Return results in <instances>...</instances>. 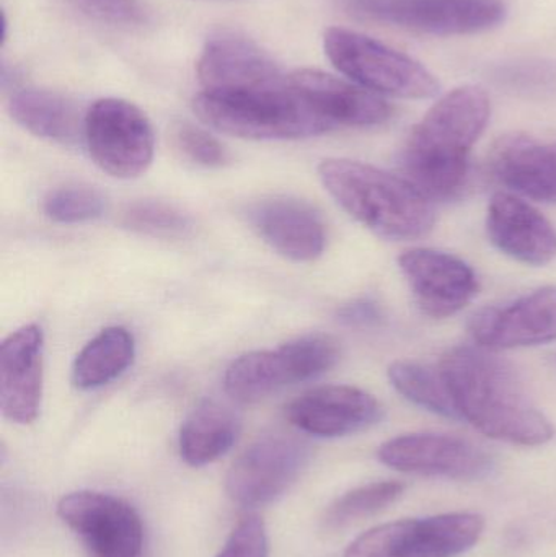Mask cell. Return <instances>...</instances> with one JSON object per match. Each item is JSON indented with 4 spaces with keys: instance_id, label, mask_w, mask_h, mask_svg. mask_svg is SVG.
<instances>
[{
    "instance_id": "1",
    "label": "cell",
    "mask_w": 556,
    "mask_h": 557,
    "mask_svg": "<svg viewBox=\"0 0 556 557\" xmlns=\"http://www.w3.org/2000/svg\"><path fill=\"white\" fill-rule=\"evenodd\" d=\"M440 370L459 419L486 437L524 447L554 437L551 421L529 398L516 370L490 349L454 347L444 354Z\"/></svg>"
},
{
    "instance_id": "2",
    "label": "cell",
    "mask_w": 556,
    "mask_h": 557,
    "mask_svg": "<svg viewBox=\"0 0 556 557\" xmlns=\"http://www.w3.org/2000/svg\"><path fill=\"white\" fill-rule=\"evenodd\" d=\"M492 114L489 94L464 85L444 95L413 127L400 152V169L421 195L450 201L466 188L470 152Z\"/></svg>"
},
{
    "instance_id": "3",
    "label": "cell",
    "mask_w": 556,
    "mask_h": 557,
    "mask_svg": "<svg viewBox=\"0 0 556 557\" xmlns=\"http://www.w3.org/2000/svg\"><path fill=\"white\" fill-rule=\"evenodd\" d=\"M319 178L353 219L387 240H417L430 234L436 221L430 199L408 180L368 163L323 160Z\"/></svg>"
},
{
    "instance_id": "4",
    "label": "cell",
    "mask_w": 556,
    "mask_h": 557,
    "mask_svg": "<svg viewBox=\"0 0 556 557\" xmlns=\"http://www.w3.org/2000/svg\"><path fill=\"white\" fill-rule=\"evenodd\" d=\"M202 123L219 133L250 140H294L333 127L287 84L250 91H201L193 101Z\"/></svg>"
},
{
    "instance_id": "5",
    "label": "cell",
    "mask_w": 556,
    "mask_h": 557,
    "mask_svg": "<svg viewBox=\"0 0 556 557\" xmlns=\"http://www.w3.org/2000/svg\"><path fill=\"white\" fill-rule=\"evenodd\" d=\"M323 48L345 77L372 94L407 100L440 94V82L421 62L362 33L333 26L323 36Z\"/></svg>"
},
{
    "instance_id": "6",
    "label": "cell",
    "mask_w": 556,
    "mask_h": 557,
    "mask_svg": "<svg viewBox=\"0 0 556 557\" xmlns=\"http://www.w3.org/2000/svg\"><path fill=\"white\" fill-rule=\"evenodd\" d=\"M338 359L339 347L333 337H297L277 349L255 350L235 359L224 375L225 393L232 401H261L286 386L323 375Z\"/></svg>"
},
{
    "instance_id": "7",
    "label": "cell",
    "mask_w": 556,
    "mask_h": 557,
    "mask_svg": "<svg viewBox=\"0 0 556 557\" xmlns=\"http://www.w3.org/2000/svg\"><path fill=\"white\" fill-rule=\"evenodd\" d=\"M483 529L485 520L472 512L397 520L362 533L345 557H456L477 545Z\"/></svg>"
},
{
    "instance_id": "8",
    "label": "cell",
    "mask_w": 556,
    "mask_h": 557,
    "mask_svg": "<svg viewBox=\"0 0 556 557\" xmlns=\"http://www.w3.org/2000/svg\"><path fill=\"white\" fill-rule=\"evenodd\" d=\"M359 18L433 36L475 35L505 22L503 0H336Z\"/></svg>"
},
{
    "instance_id": "9",
    "label": "cell",
    "mask_w": 556,
    "mask_h": 557,
    "mask_svg": "<svg viewBox=\"0 0 556 557\" xmlns=\"http://www.w3.org/2000/svg\"><path fill=\"white\" fill-rule=\"evenodd\" d=\"M85 143L94 162L114 178L143 175L153 159L156 136L140 108L121 98H101L84 120Z\"/></svg>"
},
{
    "instance_id": "10",
    "label": "cell",
    "mask_w": 556,
    "mask_h": 557,
    "mask_svg": "<svg viewBox=\"0 0 556 557\" xmlns=\"http://www.w3.org/2000/svg\"><path fill=\"white\" fill-rule=\"evenodd\" d=\"M309 460V445L300 438L286 434L264 435L234 461L225 490L238 506H268L299 480Z\"/></svg>"
},
{
    "instance_id": "11",
    "label": "cell",
    "mask_w": 556,
    "mask_h": 557,
    "mask_svg": "<svg viewBox=\"0 0 556 557\" xmlns=\"http://www.w3.org/2000/svg\"><path fill=\"white\" fill-rule=\"evenodd\" d=\"M58 516L94 557L143 555V520L121 497L97 491L71 493L59 500Z\"/></svg>"
},
{
    "instance_id": "12",
    "label": "cell",
    "mask_w": 556,
    "mask_h": 557,
    "mask_svg": "<svg viewBox=\"0 0 556 557\" xmlns=\"http://www.w3.org/2000/svg\"><path fill=\"white\" fill-rule=\"evenodd\" d=\"M379 460L401 473L449 480H480L492 471L489 451L466 438L446 434H407L385 442Z\"/></svg>"
},
{
    "instance_id": "13",
    "label": "cell",
    "mask_w": 556,
    "mask_h": 557,
    "mask_svg": "<svg viewBox=\"0 0 556 557\" xmlns=\"http://www.w3.org/2000/svg\"><path fill=\"white\" fill-rule=\"evenodd\" d=\"M473 341L490 350L541 346L556 341V287L539 288L506 307L477 311L469 323Z\"/></svg>"
},
{
    "instance_id": "14",
    "label": "cell",
    "mask_w": 556,
    "mask_h": 557,
    "mask_svg": "<svg viewBox=\"0 0 556 557\" xmlns=\"http://www.w3.org/2000/svg\"><path fill=\"white\" fill-rule=\"evenodd\" d=\"M205 91H250L287 84L273 59L251 39L232 32L212 35L198 61Z\"/></svg>"
},
{
    "instance_id": "15",
    "label": "cell",
    "mask_w": 556,
    "mask_h": 557,
    "mask_svg": "<svg viewBox=\"0 0 556 557\" xmlns=\"http://www.w3.org/2000/svg\"><path fill=\"white\" fill-rule=\"evenodd\" d=\"M398 263L418 307L428 317H453L479 292L472 268L453 255L420 248L401 255Z\"/></svg>"
},
{
    "instance_id": "16",
    "label": "cell",
    "mask_w": 556,
    "mask_h": 557,
    "mask_svg": "<svg viewBox=\"0 0 556 557\" xmlns=\"http://www.w3.org/2000/svg\"><path fill=\"white\" fill-rule=\"evenodd\" d=\"M286 418L306 434L336 438L378 424L382 419V406L374 396L355 386L326 385L291 401Z\"/></svg>"
},
{
    "instance_id": "17",
    "label": "cell",
    "mask_w": 556,
    "mask_h": 557,
    "mask_svg": "<svg viewBox=\"0 0 556 557\" xmlns=\"http://www.w3.org/2000/svg\"><path fill=\"white\" fill-rule=\"evenodd\" d=\"M45 336L38 324H25L0 346V409L15 424H32L42 398Z\"/></svg>"
},
{
    "instance_id": "18",
    "label": "cell",
    "mask_w": 556,
    "mask_h": 557,
    "mask_svg": "<svg viewBox=\"0 0 556 557\" xmlns=\"http://www.w3.org/2000/svg\"><path fill=\"white\" fill-rule=\"evenodd\" d=\"M289 84L333 129L379 126L391 120L392 107L381 95L317 69L293 72Z\"/></svg>"
},
{
    "instance_id": "19",
    "label": "cell",
    "mask_w": 556,
    "mask_h": 557,
    "mask_svg": "<svg viewBox=\"0 0 556 557\" xmlns=\"http://www.w3.org/2000/svg\"><path fill=\"white\" fill-rule=\"evenodd\" d=\"M490 240L512 260L544 267L556 258V228L545 215L521 198L496 193L489 206Z\"/></svg>"
},
{
    "instance_id": "20",
    "label": "cell",
    "mask_w": 556,
    "mask_h": 557,
    "mask_svg": "<svg viewBox=\"0 0 556 557\" xmlns=\"http://www.w3.org/2000/svg\"><path fill=\"white\" fill-rule=\"evenodd\" d=\"M248 218L258 235L294 263H310L325 250V225L319 212L306 202L267 199L255 205Z\"/></svg>"
},
{
    "instance_id": "21",
    "label": "cell",
    "mask_w": 556,
    "mask_h": 557,
    "mask_svg": "<svg viewBox=\"0 0 556 557\" xmlns=\"http://www.w3.org/2000/svg\"><path fill=\"white\" fill-rule=\"evenodd\" d=\"M490 169L512 191L556 205V144L509 134L493 146Z\"/></svg>"
},
{
    "instance_id": "22",
    "label": "cell",
    "mask_w": 556,
    "mask_h": 557,
    "mask_svg": "<svg viewBox=\"0 0 556 557\" xmlns=\"http://www.w3.org/2000/svg\"><path fill=\"white\" fill-rule=\"evenodd\" d=\"M240 431V414L231 403L202 399L180 429V454L189 467H206L231 451Z\"/></svg>"
},
{
    "instance_id": "23",
    "label": "cell",
    "mask_w": 556,
    "mask_h": 557,
    "mask_svg": "<svg viewBox=\"0 0 556 557\" xmlns=\"http://www.w3.org/2000/svg\"><path fill=\"white\" fill-rule=\"evenodd\" d=\"M10 116L33 136L51 143L77 140L81 123L75 104L64 95L41 88H23L10 97Z\"/></svg>"
},
{
    "instance_id": "24",
    "label": "cell",
    "mask_w": 556,
    "mask_h": 557,
    "mask_svg": "<svg viewBox=\"0 0 556 557\" xmlns=\"http://www.w3.org/2000/svg\"><path fill=\"white\" fill-rule=\"evenodd\" d=\"M134 356L136 344L126 327H104L75 357L72 383L84 392L101 388L123 375L133 366Z\"/></svg>"
},
{
    "instance_id": "25",
    "label": "cell",
    "mask_w": 556,
    "mask_h": 557,
    "mask_svg": "<svg viewBox=\"0 0 556 557\" xmlns=\"http://www.w3.org/2000/svg\"><path fill=\"white\" fill-rule=\"evenodd\" d=\"M388 379L395 389L413 405L444 418L459 419L453 395L440 369L400 360L392 363Z\"/></svg>"
},
{
    "instance_id": "26",
    "label": "cell",
    "mask_w": 556,
    "mask_h": 557,
    "mask_svg": "<svg viewBox=\"0 0 556 557\" xmlns=\"http://www.w3.org/2000/svg\"><path fill=\"white\" fill-rule=\"evenodd\" d=\"M404 491V484L397 481H381L349 491L329 507L323 525L329 530H342L375 516L400 499Z\"/></svg>"
},
{
    "instance_id": "27",
    "label": "cell",
    "mask_w": 556,
    "mask_h": 557,
    "mask_svg": "<svg viewBox=\"0 0 556 557\" xmlns=\"http://www.w3.org/2000/svg\"><path fill=\"white\" fill-rule=\"evenodd\" d=\"M121 224L149 237H185L191 231V218L175 206L162 201H137L121 214Z\"/></svg>"
},
{
    "instance_id": "28",
    "label": "cell",
    "mask_w": 556,
    "mask_h": 557,
    "mask_svg": "<svg viewBox=\"0 0 556 557\" xmlns=\"http://www.w3.org/2000/svg\"><path fill=\"white\" fill-rule=\"evenodd\" d=\"M103 195L90 186H62L49 193L42 202L46 218L58 224H84L104 214Z\"/></svg>"
},
{
    "instance_id": "29",
    "label": "cell",
    "mask_w": 556,
    "mask_h": 557,
    "mask_svg": "<svg viewBox=\"0 0 556 557\" xmlns=\"http://www.w3.org/2000/svg\"><path fill=\"white\" fill-rule=\"evenodd\" d=\"M173 139L180 152L196 165L222 169L231 162V153L212 134L195 124L180 123L173 127Z\"/></svg>"
},
{
    "instance_id": "30",
    "label": "cell",
    "mask_w": 556,
    "mask_h": 557,
    "mask_svg": "<svg viewBox=\"0 0 556 557\" xmlns=\"http://www.w3.org/2000/svg\"><path fill=\"white\" fill-rule=\"evenodd\" d=\"M90 18L116 26H140L149 20V12L140 0H67Z\"/></svg>"
},
{
    "instance_id": "31",
    "label": "cell",
    "mask_w": 556,
    "mask_h": 557,
    "mask_svg": "<svg viewBox=\"0 0 556 557\" xmlns=\"http://www.w3.org/2000/svg\"><path fill=\"white\" fill-rule=\"evenodd\" d=\"M215 557H268V533L263 520L258 516L244 517Z\"/></svg>"
},
{
    "instance_id": "32",
    "label": "cell",
    "mask_w": 556,
    "mask_h": 557,
    "mask_svg": "<svg viewBox=\"0 0 556 557\" xmlns=\"http://www.w3.org/2000/svg\"><path fill=\"white\" fill-rule=\"evenodd\" d=\"M338 318L342 323L348 326L365 327L374 326L382 320L381 308L372 300H356L343 305L338 310Z\"/></svg>"
}]
</instances>
